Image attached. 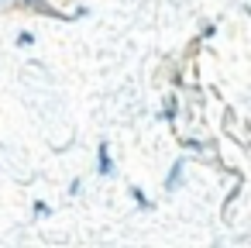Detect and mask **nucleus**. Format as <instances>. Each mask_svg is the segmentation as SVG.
<instances>
[{
  "instance_id": "nucleus-4",
  "label": "nucleus",
  "mask_w": 251,
  "mask_h": 248,
  "mask_svg": "<svg viewBox=\"0 0 251 248\" xmlns=\"http://www.w3.org/2000/svg\"><path fill=\"white\" fill-rule=\"evenodd\" d=\"M158 117H162V121H169V124L179 117V97H176V93H169V97L162 100V110H158Z\"/></svg>"
},
{
  "instance_id": "nucleus-7",
  "label": "nucleus",
  "mask_w": 251,
  "mask_h": 248,
  "mask_svg": "<svg viewBox=\"0 0 251 248\" xmlns=\"http://www.w3.org/2000/svg\"><path fill=\"white\" fill-rule=\"evenodd\" d=\"M213 31H217V25H210V21H206V25L200 28V38H213Z\"/></svg>"
},
{
  "instance_id": "nucleus-9",
  "label": "nucleus",
  "mask_w": 251,
  "mask_h": 248,
  "mask_svg": "<svg viewBox=\"0 0 251 248\" xmlns=\"http://www.w3.org/2000/svg\"><path fill=\"white\" fill-rule=\"evenodd\" d=\"M0 4H14V0H0Z\"/></svg>"
},
{
  "instance_id": "nucleus-6",
  "label": "nucleus",
  "mask_w": 251,
  "mask_h": 248,
  "mask_svg": "<svg viewBox=\"0 0 251 248\" xmlns=\"http://www.w3.org/2000/svg\"><path fill=\"white\" fill-rule=\"evenodd\" d=\"M18 45H21V49L35 45V35H31V31H21V35H18Z\"/></svg>"
},
{
  "instance_id": "nucleus-2",
  "label": "nucleus",
  "mask_w": 251,
  "mask_h": 248,
  "mask_svg": "<svg viewBox=\"0 0 251 248\" xmlns=\"http://www.w3.org/2000/svg\"><path fill=\"white\" fill-rule=\"evenodd\" d=\"M97 176H114V155H110V141L97 145Z\"/></svg>"
},
{
  "instance_id": "nucleus-8",
  "label": "nucleus",
  "mask_w": 251,
  "mask_h": 248,
  "mask_svg": "<svg viewBox=\"0 0 251 248\" xmlns=\"http://www.w3.org/2000/svg\"><path fill=\"white\" fill-rule=\"evenodd\" d=\"M79 186H83V183H79V179H73V183H69V196H79Z\"/></svg>"
},
{
  "instance_id": "nucleus-3",
  "label": "nucleus",
  "mask_w": 251,
  "mask_h": 248,
  "mask_svg": "<svg viewBox=\"0 0 251 248\" xmlns=\"http://www.w3.org/2000/svg\"><path fill=\"white\" fill-rule=\"evenodd\" d=\"M18 7H25V11H31V14H42V18H59V11L49 4V0H14Z\"/></svg>"
},
{
  "instance_id": "nucleus-5",
  "label": "nucleus",
  "mask_w": 251,
  "mask_h": 248,
  "mask_svg": "<svg viewBox=\"0 0 251 248\" xmlns=\"http://www.w3.org/2000/svg\"><path fill=\"white\" fill-rule=\"evenodd\" d=\"M131 200L141 207V210H151V200L145 196V190H138V186H131Z\"/></svg>"
},
{
  "instance_id": "nucleus-1",
  "label": "nucleus",
  "mask_w": 251,
  "mask_h": 248,
  "mask_svg": "<svg viewBox=\"0 0 251 248\" xmlns=\"http://www.w3.org/2000/svg\"><path fill=\"white\" fill-rule=\"evenodd\" d=\"M186 165H189L186 155H179V159L169 165V172H165V179H162V190H165V193H176V190L186 183Z\"/></svg>"
}]
</instances>
